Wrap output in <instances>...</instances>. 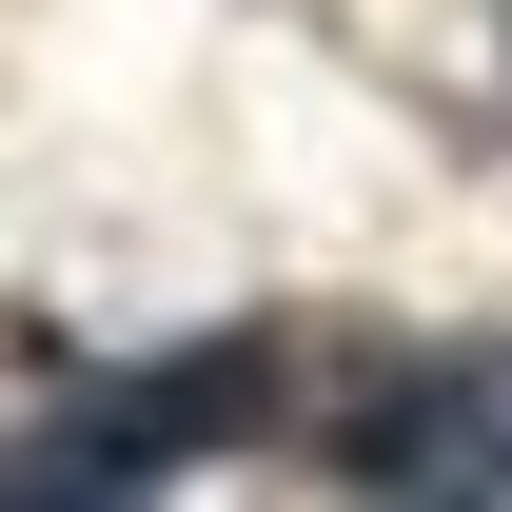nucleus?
I'll return each mask as SVG.
<instances>
[{
  "label": "nucleus",
  "mask_w": 512,
  "mask_h": 512,
  "mask_svg": "<svg viewBox=\"0 0 512 512\" xmlns=\"http://www.w3.org/2000/svg\"><path fill=\"white\" fill-rule=\"evenodd\" d=\"M256 394H276V355H256V335H217V355H158V375L79 394L60 434H20V453H0V493H158V473H197L217 434H256Z\"/></svg>",
  "instance_id": "f257e3e1"
},
{
  "label": "nucleus",
  "mask_w": 512,
  "mask_h": 512,
  "mask_svg": "<svg viewBox=\"0 0 512 512\" xmlns=\"http://www.w3.org/2000/svg\"><path fill=\"white\" fill-rule=\"evenodd\" d=\"M335 473H355V493H453V512H512V335H473V355H414L394 394H355Z\"/></svg>",
  "instance_id": "f03ea898"
}]
</instances>
